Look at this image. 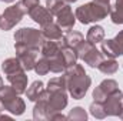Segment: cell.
<instances>
[{
  "mask_svg": "<svg viewBox=\"0 0 123 121\" xmlns=\"http://www.w3.org/2000/svg\"><path fill=\"white\" fill-rule=\"evenodd\" d=\"M64 81L69 94L74 100H82L92 84V78L86 74L85 67L82 64H74L72 67H67L64 70Z\"/></svg>",
  "mask_w": 123,
  "mask_h": 121,
  "instance_id": "obj_1",
  "label": "cell"
},
{
  "mask_svg": "<svg viewBox=\"0 0 123 121\" xmlns=\"http://www.w3.org/2000/svg\"><path fill=\"white\" fill-rule=\"evenodd\" d=\"M1 70L6 74L7 81L16 90L17 94H25L27 90V74L17 57H10L1 63Z\"/></svg>",
  "mask_w": 123,
  "mask_h": 121,
  "instance_id": "obj_2",
  "label": "cell"
},
{
  "mask_svg": "<svg viewBox=\"0 0 123 121\" xmlns=\"http://www.w3.org/2000/svg\"><path fill=\"white\" fill-rule=\"evenodd\" d=\"M110 3H103L99 0H92L89 3H85L82 6H79L76 9V19L82 23V24H90L100 22L103 19L107 17V14L110 13Z\"/></svg>",
  "mask_w": 123,
  "mask_h": 121,
  "instance_id": "obj_3",
  "label": "cell"
},
{
  "mask_svg": "<svg viewBox=\"0 0 123 121\" xmlns=\"http://www.w3.org/2000/svg\"><path fill=\"white\" fill-rule=\"evenodd\" d=\"M43 41L44 37L42 30L33 27H22L20 30L14 33V49H20V47L40 49Z\"/></svg>",
  "mask_w": 123,
  "mask_h": 121,
  "instance_id": "obj_4",
  "label": "cell"
},
{
  "mask_svg": "<svg viewBox=\"0 0 123 121\" xmlns=\"http://www.w3.org/2000/svg\"><path fill=\"white\" fill-rule=\"evenodd\" d=\"M19 95L20 94H17L12 86H3L0 88V100L4 108L13 116H22L26 110V104Z\"/></svg>",
  "mask_w": 123,
  "mask_h": 121,
  "instance_id": "obj_5",
  "label": "cell"
},
{
  "mask_svg": "<svg viewBox=\"0 0 123 121\" xmlns=\"http://www.w3.org/2000/svg\"><path fill=\"white\" fill-rule=\"evenodd\" d=\"M76 51H77V57L92 68H97L99 64L102 63V60L106 57L102 53V50H97L96 46L92 44L90 41H87V40H83L77 46Z\"/></svg>",
  "mask_w": 123,
  "mask_h": 121,
  "instance_id": "obj_6",
  "label": "cell"
},
{
  "mask_svg": "<svg viewBox=\"0 0 123 121\" xmlns=\"http://www.w3.org/2000/svg\"><path fill=\"white\" fill-rule=\"evenodd\" d=\"M26 14V11L23 10V7L20 6V1H17L16 4L7 7L3 14L0 16V30H12L16 24H19L23 19V16Z\"/></svg>",
  "mask_w": 123,
  "mask_h": 121,
  "instance_id": "obj_7",
  "label": "cell"
},
{
  "mask_svg": "<svg viewBox=\"0 0 123 121\" xmlns=\"http://www.w3.org/2000/svg\"><path fill=\"white\" fill-rule=\"evenodd\" d=\"M100 50L106 57H110V59L123 56V30L119 31L110 40H103Z\"/></svg>",
  "mask_w": 123,
  "mask_h": 121,
  "instance_id": "obj_8",
  "label": "cell"
},
{
  "mask_svg": "<svg viewBox=\"0 0 123 121\" xmlns=\"http://www.w3.org/2000/svg\"><path fill=\"white\" fill-rule=\"evenodd\" d=\"M103 108L106 116L120 117L123 114V93L119 88L115 90L103 103Z\"/></svg>",
  "mask_w": 123,
  "mask_h": 121,
  "instance_id": "obj_9",
  "label": "cell"
},
{
  "mask_svg": "<svg viewBox=\"0 0 123 121\" xmlns=\"http://www.w3.org/2000/svg\"><path fill=\"white\" fill-rule=\"evenodd\" d=\"M16 50V57L20 60L22 66L25 67L26 71L34 70L36 61L39 57V49H31V47H20L14 49Z\"/></svg>",
  "mask_w": 123,
  "mask_h": 121,
  "instance_id": "obj_10",
  "label": "cell"
},
{
  "mask_svg": "<svg viewBox=\"0 0 123 121\" xmlns=\"http://www.w3.org/2000/svg\"><path fill=\"white\" fill-rule=\"evenodd\" d=\"M117 88H119V86H117V81H116V80H112V78L103 80V81L93 90V101L103 104L105 100H106L115 90H117Z\"/></svg>",
  "mask_w": 123,
  "mask_h": 121,
  "instance_id": "obj_11",
  "label": "cell"
},
{
  "mask_svg": "<svg viewBox=\"0 0 123 121\" xmlns=\"http://www.w3.org/2000/svg\"><path fill=\"white\" fill-rule=\"evenodd\" d=\"M56 23L60 26L62 30L64 31H70L74 27V23H76V16L73 14L72 11V7L70 4L67 3L60 11L56 14Z\"/></svg>",
  "mask_w": 123,
  "mask_h": 121,
  "instance_id": "obj_12",
  "label": "cell"
},
{
  "mask_svg": "<svg viewBox=\"0 0 123 121\" xmlns=\"http://www.w3.org/2000/svg\"><path fill=\"white\" fill-rule=\"evenodd\" d=\"M29 16H30L31 20L34 23H37L40 27H43V26H46L49 23H53V14L50 13V10L47 7H42L40 4L36 6L31 10L30 13H29Z\"/></svg>",
  "mask_w": 123,
  "mask_h": 121,
  "instance_id": "obj_13",
  "label": "cell"
},
{
  "mask_svg": "<svg viewBox=\"0 0 123 121\" xmlns=\"http://www.w3.org/2000/svg\"><path fill=\"white\" fill-rule=\"evenodd\" d=\"M83 40H85V37H83V34H82L80 31L70 30L62 37L60 43H62V46L72 47V49H77V46H79Z\"/></svg>",
  "mask_w": 123,
  "mask_h": 121,
  "instance_id": "obj_14",
  "label": "cell"
},
{
  "mask_svg": "<svg viewBox=\"0 0 123 121\" xmlns=\"http://www.w3.org/2000/svg\"><path fill=\"white\" fill-rule=\"evenodd\" d=\"M40 30L43 33L44 40H62V37H63V30L57 23H49V24L43 26Z\"/></svg>",
  "mask_w": 123,
  "mask_h": 121,
  "instance_id": "obj_15",
  "label": "cell"
},
{
  "mask_svg": "<svg viewBox=\"0 0 123 121\" xmlns=\"http://www.w3.org/2000/svg\"><path fill=\"white\" fill-rule=\"evenodd\" d=\"M44 83L43 81H40V80H36V81H33L31 83L30 87H27V90H26V97H27V100L29 101H37L39 100V97L42 95V93L44 91Z\"/></svg>",
  "mask_w": 123,
  "mask_h": 121,
  "instance_id": "obj_16",
  "label": "cell"
},
{
  "mask_svg": "<svg viewBox=\"0 0 123 121\" xmlns=\"http://www.w3.org/2000/svg\"><path fill=\"white\" fill-rule=\"evenodd\" d=\"M86 40L90 41L92 44H97V43H102L105 40V29L102 26H92L89 31H87V36H86Z\"/></svg>",
  "mask_w": 123,
  "mask_h": 121,
  "instance_id": "obj_17",
  "label": "cell"
},
{
  "mask_svg": "<svg viewBox=\"0 0 123 121\" xmlns=\"http://www.w3.org/2000/svg\"><path fill=\"white\" fill-rule=\"evenodd\" d=\"M103 74H107V76H110V74H115L116 71H117V68H119V63L115 60V59H110V57H105L102 63L99 64V67H97Z\"/></svg>",
  "mask_w": 123,
  "mask_h": 121,
  "instance_id": "obj_18",
  "label": "cell"
},
{
  "mask_svg": "<svg viewBox=\"0 0 123 121\" xmlns=\"http://www.w3.org/2000/svg\"><path fill=\"white\" fill-rule=\"evenodd\" d=\"M110 20L115 24H123V0H116L110 9Z\"/></svg>",
  "mask_w": 123,
  "mask_h": 121,
  "instance_id": "obj_19",
  "label": "cell"
},
{
  "mask_svg": "<svg viewBox=\"0 0 123 121\" xmlns=\"http://www.w3.org/2000/svg\"><path fill=\"white\" fill-rule=\"evenodd\" d=\"M60 44H62V43H60ZM62 54H63V60H64V64H66V68H67V67L74 66V64L77 63V60H79L76 49L62 46Z\"/></svg>",
  "mask_w": 123,
  "mask_h": 121,
  "instance_id": "obj_20",
  "label": "cell"
},
{
  "mask_svg": "<svg viewBox=\"0 0 123 121\" xmlns=\"http://www.w3.org/2000/svg\"><path fill=\"white\" fill-rule=\"evenodd\" d=\"M67 120L72 121H86L87 120V113L85 111V108L82 107H74L70 110V113L67 114Z\"/></svg>",
  "mask_w": 123,
  "mask_h": 121,
  "instance_id": "obj_21",
  "label": "cell"
},
{
  "mask_svg": "<svg viewBox=\"0 0 123 121\" xmlns=\"http://www.w3.org/2000/svg\"><path fill=\"white\" fill-rule=\"evenodd\" d=\"M34 71H36L39 76H46V74L50 71L49 60H47L46 57H43V56H42V59H37L36 66H34Z\"/></svg>",
  "mask_w": 123,
  "mask_h": 121,
  "instance_id": "obj_22",
  "label": "cell"
},
{
  "mask_svg": "<svg viewBox=\"0 0 123 121\" xmlns=\"http://www.w3.org/2000/svg\"><path fill=\"white\" fill-rule=\"evenodd\" d=\"M89 110H90V114H92L94 118H97V120H103V118L107 117L106 113H105V108H103V104L102 103L93 101L92 104H90V107H89Z\"/></svg>",
  "mask_w": 123,
  "mask_h": 121,
  "instance_id": "obj_23",
  "label": "cell"
},
{
  "mask_svg": "<svg viewBox=\"0 0 123 121\" xmlns=\"http://www.w3.org/2000/svg\"><path fill=\"white\" fill-rule=\"evenodd\" d=\"M46 90L49 91H55V90H67L66 87V81H64V77H56V78H52L49 83H47V87Z\"/></svg>",
  "mask_w": 123,
  "mask_h": 121,
  "instance_id": "obj_24",
  "label": "cell"
},
{
  "mask_svg": "<svg viewBox=\"0 0 123 121\" xmlns=\"http://www.w3.org/2000/svg\"><path fill=\"white\" fill-rule=\"evenodd\" d=\"M66 4H67V3H66L64 0H46V7L50 10V13H52L53 16H56Z\"/></svg>",
  "mask_w": 123,
  "mask_h": 121,
  "instance_id": "obj_25",
  "label": "cell"
},
{
  "mask_svg": "<svg viewBox=\"0 0 123 121\" xmlns=\"http://www.w3.org/2000/svg\"><path fill=\"white\" fill-rule=\"evenodd\" d=\"M40 4V0H20V6L23 7V10L26 11V14H29L31 10Z\"/></svg>",
  "mask_w": 123,
  "mask_h": 121,
  "instance_id": "obj_26",
  "label": "cell"
},
{
  "mask_svg": "<svg viewBox=\"0 0 123 121\" xmlns=\"http://www.w3.org/2000/svg\"><path fill=\"white\" fill-rule=\"evenodd\" d=\"M6 108H4V105H3V103H1V100H0V114H1V111H4Z\"/></svg>",
  "mask_w": 123,
  "mask_h": 121,
  "instance_id": "obj_27",
  "label": "cell"
},
{
  "mask_svg": "<svg viewBox=\"0 0 123 121\" xmlns=\"http://www.w3.org/2000/svg\"><path fill=\"white\" fill-rule=\"evenodd\" d=\"M64 1H66V3H69V4H72V3H76L77 0H64Z\"/></svg>",
  "mask_w": 123,
  "mask_h": 121,
  "instance_id": "obj_28",
  "label": "cell"
},
{
  "mask_svg": "<svg viewBox=\"0 0 123 121\" xmlns=\"http://www.w3.org/2000/svg\"><path fill=\"white\" fill-rule=\"evenodd\" d=\"M0 1H4V3H13L14 0H0Z\"/></svg>",
  "mask_w": 123,
  "mask_h": 121,
  "instance_id": "obj_29",
  "label": "cell"
},
{
  "mask_svg": "<svg viewBox=\"0 0 123 121\" xmlns=\"http://www.w3.org/2000/svg\"><path fill=\"white\" fill-rule=\"evenodd\" d=\"M3 87V78H1V76H0V88Z\"/></svg>",
  "mask_w": 123,
  "mask_h": 121,
  "instance_id": "obj_30",
  "label": "cell"
},
{
  "mask_svg": "<svg viewBox=\"0 0 123 121\" xmlns=\"http://www.w3.org/2000/svg\"><path fill=\"white\" fill-rule=\"evenodd\" d=\"M99 1H103V3H109L110 0H99Z\"/></svg>",
  "mask_w": 123,
  "mask_h": 121,
  "instance_id": "obj_31",
  "label": "cell"
},
{
  "mask_svg": "<svg viewBox=\"0 0 123 121\" xmlns=\"http://www.w3.org/2000/svg\"><path fill=\"white\" fill-rule=\"evenodd\" d=\"M120 118H123V114H122V116H120Z\"/></svg>",
  "mask_w": 123,
  "mask_h": 121,
  "instance_id": "obj_32",
  "label": "cell"
},
{
  "mask_svg": "<svg viewBox=\"0 0 123 121\" xmlns=\"http://www.w3.org/2000/svg\"><path fill=\"white\" fill-rule=\"evenodd\" d=\"M0 16H1V14H0Z\"/></svg>",
  "mask_w": 123,
  "mask_h": 121,
  "instance_id": "obj_33",
  "label": "cell"
}]
</instances>
